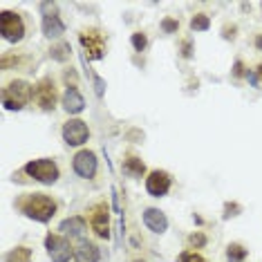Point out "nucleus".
Here are the masks:
<instances>
[{
	"mask_svg": "<svg viewBox=\"0 0 262 262\" xmlns=\"http://www.w3.org/2000/svg\"><path fill=\"white\" fill-rule=\"evenodd\" d=\"M144 224L153 233H164L168 229V220L159 211V208H146L144 211Z\"/></svg>",
	"mask_w": 262,
	"mask_h": 262,
	"instance_id": "13",
	"label": "nucleus"
},
{
	"mask_svg": "<svg viewBox=\"0 0 262 262\" xmlns=\"http://www.w3.org/2000/svg\"><path fill=\"white\" fill-rule=\"evenodd\" d=\"M74 172L78 177H83V180H90V177H94V172H97V155L92 153V150H78V153L74 155Z\"/></svg>",
	"mask_w": 262,
	"mask_h": 262,
	"instance_id": "9",
	"label": "nucleus"
},
{
	"mask_svg": "<svg viewBox=\"0 0 262 262\" xmlns=\"http://www.w3.org/2000/svg\"><path fill=\"white\" fill-rule=\"evenodd\" d=\"M0 34H3V38L9 40V43H18L25 36V23H23V18H20V14L5 9V12L0 14Z\"/></svg>",
	"mask_w": 262,
	"mask_h": 262,
	"instance_id": "4",
	"label": "nucleus"
},
{
	"mask_svg": "<svg viewBox=\"0 0 262 262\" xmlns=\"http://www.w3.org/2000/svg\"><path fill=\"white\" fill-rule=\"evenodd\" d=\"M146 45H148V38H146V34H141V31H137V34H133V47L137 52H144Z\"/></svg>",
	"mask_w": 262,
	"mask_h": 262,
	"instance_id": "23",
	"label": "nucleus"
},
{
	"mask_svg": "<svg viewBox=\"0 0 262 262\" xmlns=\"http://www.w3.org/2000/svg\"><path fill=\"white\" fill-rule=\"evenodd\" d=\"M161 29H164L166 34H175V31L180 29V23H177L175 18H164L161 20Z\"/></svg>",
	"mask_w": 262,
	"mask_h": 262,
	"instance_id": "24",
	"label": "nucleus"
},
{
	"mask_svg": "<svg viewBox=\"0 0 262 262\" xmlns=\"http://www.w3.org/2000/svg\"><path fill=\"white\" fill-rule=\"evenodd\" d=\"M70 52H72V50H70V45H67V43H59V45H54V47L50 50V56H52L54 61L63 63V61L70 59Z\"/></svg>",
	"mask_w": 262,
	"mask_h": 262,
	"instance_id": "19",
	"label": "nucleus"
},
{
	"mask_svg": "<svg viewBox=\"0 0 262 262\" xmlns=\"http://www.w3.org/2000/svg\"><path fill=\"white\" fill-rule=\"evenodd\" d=\"M170 184H172V180L166 170H153L146 177V191L153 197H164L170 191Z\"/></svg>",
	"mask_w": 262,
	"mask_h": 262,
	"instance_id": "10",
	"label": "nucleus"
},
{
	"mask_svg": "<svg viewBox=\"0 0 262 262\" xmlns=\"http://www.w3.org/2000/svg\"><path fill=\"white\" fill-rule=\"evenodd\" d=\"M29 258H31V251L27 247H18L7 255V262H29Z\"/></svg>",
	"mask_w": 262,
	"mask_h": 262,
	"instance_id": "21",
	"label": "nucleus"
},
{
	"mask_svg": "<svg viewBox=\"0 0 262 262\" xmlns=\"http://www.w3.org/2000/svg\"><path fill=\"white\" fill-rule=\"evenodd\" d=\"M135 262H144V260H135Z\"/></svg>",
	"mask_w": 262,
	"mask_h": 262,
	"instance_id": "31",
	"label": "nucleus"
},
{
	"mask_svg": "<svg viewBox=\"0 0 262 262\" xmlns=\"http://www.w3.org/2000/svg\"><path fill=\"white\" fill-rule=\"evenodd\" d=\"M16 206L25 213L27 217L36 222H50L56 213V202L43 193H34V195H25L16 202Z\"/></svg>",
	"mask_w": 262,
	"mask_h": 262,
	"instance_id": "1",
	"label": "nucleus"
},
{
	"mask_svg": "<svg viewBox=\"0 0 262 262\" xmlns=\"http://www.w3.org/2000/svg\"><path fill=\"white\" fill-rule=\"evenodd\" d=\"M59 231H63L65 235H72V238H81V235L88 231V224H85V220H83V217L74 215V217L63 220L61 227H59Z\"/></svg>",
	"mask_w": 262,
	"mask_h": 262,
	"instance_id": "15",
	"label": "nucleus"
},
{
	"mask_svg": "<svg viewBox=\"0 0 262 262\" xmlns=\"http://www.w3.org/2000/svg\"><path fill=\"white\" fill-rule=\"evenodd\" d=\"M208 27H211V20H208L206 14H195L191 18V29L193 31H206Z\"/></svg>",
	"mask_w": 262,
	"mask_h": 262,
	"instance_id": "20",
	"label": "nucleus"
},
{
	"mask_svg": "<svg viewBox=\"0 0 262 262\" xmlns=\"http://www.w3.org/2000/svg\"><path fill=\"white\" fill-rule=\"evenodd\" d=\"M34 99L43 110H52L56 106V88H54V83H52L50 76L40 78V81L34 85Z\"/></svg>",
	"mask_w": 262,
	"mask_h": 262,
	"instance_id": "8",
	"label": "nucleus"
},
{
	"mask_svg": "<svg viewBox=\"0 0 262 262\" xmlns=\"http://www.w3.org/2000/svg\"><path fill=\"white\" fill-rule=\"evenodd\" d=\"M260 7H262V5H260Z\"/></svg>",
	"mask_w": 262,
	"mask_h": 262,
	"instance_id": "32",
	"label": "nucleus"
},
{
	"mask_svg": "<svg viewBox=\"0 0 262 262\" xmlns=\"http://www.w3.org/2000/svg\"><path fill=\"white\" fill-rule=\"evenodd\" d=\"M249 83L251 85H262V65H258L255 70H251V74H249Z\"/></svg>",
	"mask_w": 262,
	"mask_h": 262,
	"instance_id": "26",
	"label": "nucleus"
},
{
	"mask_svg": "<svg viewBox=\"0 0 262 262\" xmlns=\"http://www.w3.org/2000/svg\"><path fill=\"white\" fill-rule=\"evenodd\" d=\"M233 74H235V76H242V74H244V65H242V61H238V63H235Z\"/></svg>",
	"mask_w": 262,
	"mask_h": 262,
	"instance_id": "29",
	"label": "nucleus"
},
{
	"mask_svg": "<svg viewBox=\"0 0 262 262\" xmlns=\"http://www.w3.org/2000/svg\"><path fill=\"white\" fill-rule=\"evenodd\" d=\"M88 137H90V130H88V123L81 119H70L63 125V139L67 146H81L88 141Z\"/></svg>",
	"mask_w": 262,
	"mask_h": 262,
	"instance_id": "7",
	"label": "nucleus"
},
{
	"mask_svg": "<svg viewBox=\"0 0 262 262\" xmlns=\"http://www.w3.org/2000/svg\"><path fill=\"white\" fill-rule=\"evenodd\" d=\"M25 172L36 182H43V184H54L59 180V166L52 159H34L29 164H25Z\"/></svg>",
	"mask_w": 262,
	"mask_h": 262,
	"instance_id": "3",
	"label": "nucleus"
},
{
	"mask_svg": "<svg viewBox=\"0 0 262 262\" xmlns=\"http://www.w3.org/2000/svg\"><path fill=\"white\" fill-rule=\"evenodd\" d=\"M45 249L47 253H50L52 262H70V258L74 255V249L70 247V242H67L63 235L59 233H50L45 238Z\"/></svg>",
	"mask_w": 262,
	"mask_h": 262,
	"instance_id": "6",
	"label": "nucleus"
},
{
	"mask_svg": "<svg viewBox=\"0 0 262 262\" xmlns=\"http://www.w3.org/2000/svg\"><path fill=\"white\" fill-rule=\"evenodd\" d=\"M227 258H229V262H242L244 258H247V249H244L242 244H229Z\"/></svg>",
	"mask_w": 262,
	"mask_h": 262,
	"instance_id": "18",
	"label": "nucleus"
},
{
	"mask_svg": "<svg viewBox=\"0 0 262 262\" xmlns=\"http://www.w3.org/2000/svg\"><path fill=\"white\" fill-rule=\"evenodd\" d=\"M99 249L97 244L88 242V240H81L78 242V247L74 249V260L76 262H99Z\"/></svg>",
	"mask_w": 262,
	"mask_h": 262,
	"instance_id": "16",
	"label": "nucleus"
},
{
	"mask_svg": "<svg viewBox=\"0 0 262 262\" xmlns=\"http://www.w3.org/2000/svg\"><path fill=\"white\" fill-rule=\"evenodd\" d=\"M188 244H191V247H195V249H200V247L206 244V235H204V233H193L191 238H188Z\"/></svg>",
	"mask_w": 262,
	"mask_h": 262,
	"instance_id": "25",
	"label": "nucleus"
},
{
	"mask_svg": "<svg viewBox=\"0 0 262 262\" xmlns=\"http://www.w3.org/2000/svg\"><path fill=\"white\" fill-rule=\"evenodd\" d=\"M88 217H90V227L99 238H110V206L106 202H99L88 208Z\"/></svg>",
	"mask_w": 262,
	"mask_h": 262,
	"instance_id": "5",
	"label": "nucleus"
},
{
	"mask_svg": "<svg viewBox=\"0 0 262 262\" xmlns=\"http://www.w3.org/2000/svg\"><path fill=\"white\" fill-rule=\"evenodd\" d=\"M43 34L47 38H59L65 34V25H63L59 14H45L43 16Z\"/></svg>",
	"mask_w": 262,
	"mask_h": 262,
	"instance_id": "14",
	"label": "nucleus"
},
{
	"mask_svg": "<svg viewBox=\"0 0 262 262\" xmlns=\"http://www.w3.org/2000/svg\"><path fill=\"white\" fill-rule=\"evenodd\" d=\"M182 56H184V59H191V40H184V43H182Z\"/></svg>",
	"mask_w": 262,
	"mask_h": 262,
	"instance_id": "28",
	"label": "nucleus"
},
{
	"mask_svg": "<svg viewBox=\"0 0 262 262\" xmlns=\"http://www.w3.org/2000/svg\"><path fill=\"white\" fill-rule=\"evenodd\" d=\"M34 97V88L27 81H12L3 90V103L7 110H20L29 103V99Z\"/></svg>",
	"mask_w": 262,
	"mask_h": 262,
	"instance_id": "2",
	"label": "nucleus"
},
{
	"mask_svg": "<svg viewBox=\"0 0 262 262\" xmlns=\"http://www.w3.org/2000/svg\"><path fill=\"white\" fill-rule=\"evenodd\" d=\"M255 47H258V50L262 52V34H258V36H255Z\"/></svg>",
	"mask_w": 262,
	"mask_h": 262,
	"instance_id": "30",
	"label": "nucleus"
},
{
	"mask_svg": "<svg viewBox=\"0 0 262 262\" xmlns=\"http://www.w3.org/2000/svg\"><path fill=\"white\" fill-rule=\"evenodd\" d=\"M123 172L128 177H141L146 172V166H144V161L139 159V157H128V159L123 161Z\"/></svg>",
	"mask_w": 262,
	"mask_h": 262,
	"instance_id": "17",
	"label": "nucleus"
},
{
	"mask_svg": "<svg viewBox=\"0 0 262 262\" xmlns=\"http://www.w3.org/2000/svg\"><path fill=\"white\" fill-rule=\"evenodd\" d=\"M238 211H240V204H227V206H224V217L238 215Z\"/></svg>",
	"mask_w": 262,
	"mask_h": 262,
	"instance_id": "27",
	"label": "nucleus"
},
{
	"mask_svg": "<svg viewBox=\"0 0 262 262\" xmlns=\"http://www.w3.org/2000/svg\"><path fill=\"white\" fill-rule=\"evenodd\" d=\"M177 262H206V260H204L197 251H184V253H180Z\"/></svg>",
	"mask_w": 262,
	"mask_h": 262,
	"instance_id": "22",
	"label": "nucleus"
},
{
	"mask_svg": "<svg viewBox=\"0 0 262 262\" xmlns=\"http://www.w3.org/2000/svg\"><path fill=\"white\" fill-rule=\"evenodd\" d=\"M63 108H65V112L70 114H78L83 112V108H85V99H83V94L76 90V85H70L63 94Z\"/></svg>",
	"mask_w": 262,
	"mask_h": 262,
	"instance_id": "12",
	"label": "nucleus"
},
{
	"mask_svg": "<svg viewBox=\"0 0 262 262\" xmlns=\"http://www.w3.org/2000/svg\"><path fill=\"white\" fill-rule=\"evenodd\" d=\"M78 40H81L83 50H85L88 59L92 61H101L103 59V38L99 31H83L81 36H78Z\"/></svg>",
	"mask_w": 262,
	"mask_h": 262,
	"instance_id": "11",
	"label": "nucleus"
}]
</instances>
